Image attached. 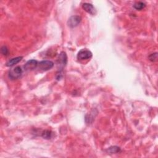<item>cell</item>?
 I'll use <instances>...</instances> for the list:
<instances>
[{"instance_id": "1", "label": "cell", "mask_w": 158, "mask_h": 158, "mask_svg": "<svg viewBox=\"0 0 158 158\" xmlns=\"http://www.w3.org/2000/svg\"><path fill=\"white\" fill-rule=\"evenodd\" d=\"M92 57V53L88 49H82L79 51L77 58L80 61H85L90 59Z\"/></svg>"}, {"instance_id": "2", "label": "cell", "mask_w": 158, "mask_h": 158, "mask_svg": "<svg viewBox=\"0 0 158 158\" xmlns=\"http://www.w3.org/2000/svg\"><path fill=\"white\" fill-rule=\"evenodd\" d=\"M22 69L20 67L17 66L11 69L9 72V77L11 80H15L19 78L22 74Z\"/></svg>"}, {"instance_id": "3", "label": "cell", "mask_w": 158, "mask_h": 158, "mask_svg": "<svg viewBox=\"0 0 158 158\" xmlns=\"http://www.w3.org/2000/svg\"><path fill=\"white\" fill-rule=\"evenodd\" d=\"M38 68L42 71H47L51 68H53L54 66V63L48 60L42 61L39 62L38 64Z\"/></svg>"}, {"instance_id": "4", "label": "cell", "mask_w": 158, "mask_h": 158, "mask_svg": "<svg viewBox=\"0 0 158 158\" xmlns=\"http://www.w3.org/2000/svg\"><path fill=\"white\" fill-rule=\"evenodd\" d=\"M81 21H82L81 17L78 16H71L68 20L67 24H68V26L70 27L74 28L78 26L79 24L81 22Z\"/></svg>"}, {"instance_id": "5", "label": "cell", "mask_w": 158, "mask_h": 158, "mask_svg": "<svg viewBox=\"0 0 158 158\" xmlns=\"http://www.w3.org/2000/svg\"><path fill=\"white\" fill-rule=\"evenodd\" d=\"M38 65V61L35 60V59H31L28 61L25 65H24V69L26 71H33L37 67Z\"/></svg>"}, {"instance_id": "6", "label": "cell", "mask_w": 158, "mask_h": 158, "mask_svg": "<svg viewBox=\"0 0 158 158\" xmlns=\"http://www.w3.org/2000/svg\"><path fill=\"white\" fill-rule=\"evenodd\" d=\"M82 8L87 13H88L90 14L95 16L96 14V10L92 4L85 3L82 5Z\"/></svg>"}, {"instance_id": "7", "label": "cell", "mask_w": 158, "mask_h": 158, "mask_svg": "<svg viewBox=\"0 0 158 158\" xmlns=\"http://www.w3.org/2000/svg\"><path fill=\"white\" fill-rule=\"evenodd\" d=\"M67 58L65 53L61 52L59 56V58H58V64L59 65V67H61V68H63L67 64Z\"/></svg>"}, {"instance_id": "8", "label": "cell", "mask_w": 158, "mask_h": 158, "mask_svg": "<svg viewBox=\"0 0 158 158\" xmlns=\"http://www.w3.org/2000/svg\"><path fill=\"white\" fill-rule=\"evenodd\" d=\"M23 57H22V56H19V57H16L14 58H12L11 59H10L6 64V65L8 67H12L17 64H18L19 62H20Z\"/></svg>"}, {"instance_id": "9", "label": "cell", "mask_w": 158, "mask_h": 158, "mask_svg": "<svg viewBox=\"0 0 158 158\" xmlns=\"http://www.w3.org/2000/svg\"><path fill=\"white\" fill-rule=\"evenodd\" d=\"M145 6L146 5L143 2H137L135 3L133 5V8L137 10H142L145 8Z\"/></svg>"}, {"instance_id": "10", "label": "cell", "mask_w": 158, "mask_h": 158, "mask_svg": "<svg viewBox=\"0 0 158 158\" xmlns=\"http://www.w3.org/2000/svg\"><path fill=\"white\" fill-rule=\"evenodd\" d=\"M108 151L111 153H117L120 151V149L117 146H112L108 149Z\"/></svg>"}, {"instance_id": "11", "label": "cell", "mask_w": 158, "mask_h": 158, "mask_svg": "<svg viewBox=\"0 0 158 158\" xmlns=\"http://www.w3.org/2000/svg\"><path fill=\"white\" fill-rule=\"evenodd\" d=\"M51 135H52V133L51 131L47 130L43 132L42 136L43 138H46V139H50L51 138Z\"/></svg>"}, {"instance_id": "12", "label": "cell", "mask_w": 158, "mask_h": 158, "mask_svg": "<svg viewBox=\"0 0 158 158\" xmlns=\"http://www.w3.org/2000/svg\"><path fill=\"white\" fill-rule=\"evenodd\" d=\"M157 53H154V54H152L150 56V57H149V59L151 61H156L157 60Z\"/></svg>"}, {"instance_id": "13", "label": "cell", "mask_w": 158, "mask_h": 158, "mask_svg": "<svg viewBox=\"0 0 158 158\" xmlns=\"http://www.w3.org/2000/svg\"><path fill=\"white\" fill-rule=\"evenodd\" d=\"M1 51H2V53L3 55H5V56H7V55H8V49L6 47H5V46L3 47L2 48Z\"/></svg>"}]
</instances>
